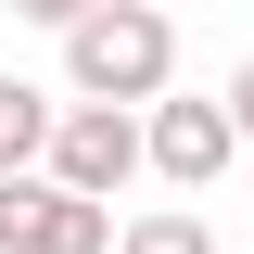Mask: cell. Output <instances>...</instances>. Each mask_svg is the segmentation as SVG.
<instances>
[{
	"label": "cell",
	"mask_w": 254,
	"mask_h": 254,
	"mask_svg": "<svg viewBox=\"0 0 254 254\" xmlns=\"http://www.w3.org/2000/svg\"><path fill=\"white\" fill-rule=\"evenodd\" d=\"M229 115H242V140H254V51H242V76H229Z\"/></svg>",
	"instance_id": "52a82bcc"
},
{
	"label": "cell",
	"mask_w": 254,
	"mask_h": 254,
	"mask_svg": "<svg viewBox=\"0 0 254 254\" xmlns=\"http://www.w3.org/2000/svg\"><path fill=\"white\" fill-rule=\"evenodd\" d=\"M51 203H64L51 178H0V254H38V229H51Z\"/></svg>",
	"instance_id": "8992f818"
},
{
	"label": "cell",
	"mask_w": 254,
	"mask_h": 254,
	"mask_svg": "<svg viewBox=\"0 0 254 254\" xmlns=\"http://www.w3.org/2000/svg\"><path fill=\"white\" fill-rule=\"evenodd\" d=\"M115 254H216V229L190 216V203H153V216H127V242Z\"/></svg>",
	"instance_id": "5b68a950"
},
{
	"label": "cell",
	"mask_w": 254,
	"mask_h": 254,
	"mask_svg": "<svg viewBox=\"0 0 254 254\" xmlns=\"http://www.w3.org/2000/svg\"><path fill=\"white\" fill-rule=\"evenodd\" d=\"M51 140H64V102H38L26 76H0V178H26Z\"/></svg>",
	"instance_id": "277c9868"
},
{
	"label": "cell",
	"mask_w": 254,
	"mask_h": 254,
	"mask_svg": "<svg viewBox=\"0 0 254 254\" xmlns=\"http://www.w3.org/2000/svg\"><path fill=\"white\" fill-rule=\"evenodd\" d=\"M229 153H242V115H229V102H153V165H165V190H216Z\"/></svg>",
	"instance_id": "3957f363"
},
{
	"label": "cell",
	"mask_w": 254,
	"mask_h": 254,
	"mask_svg": "<svg viewBox=\"0 0 254 254\" xmlns=\"http://www.w3.org/2000/svg\"><path fill=\"white\" fill-rule=\"evenodd\" d=\"M153 165V127L140 115H102V102H64V140H51V190H76V203H115L127 178Z\"/></svg>",
	"instance_id": "7a4b0ae2"
},
{
	"label": "cell",
	"mask_w": 254,
	"mask_h": 254,
	"mask_svg": "<svg viewBox=\"0 0 254 254\" xmlns=\"http://www.w3.org/2000/svg\"><path fill=\"white\" fill-rule=\"evenodd\" d=\"M64 76H76V102H102V115L165 102V76H178V26H165L153 0H89V13L64 26Z\"/></svg>",
	"instance_id": "6da1fadb"
}]
</instances>
